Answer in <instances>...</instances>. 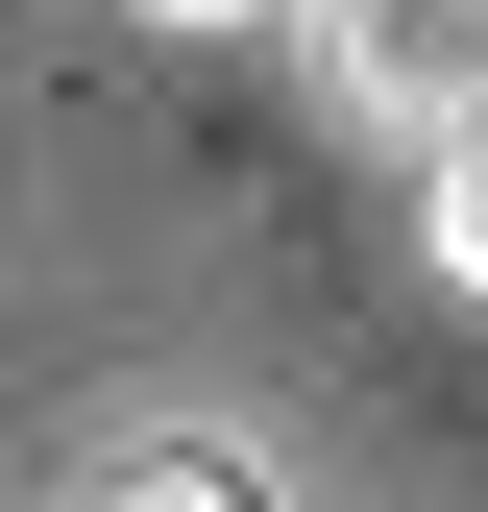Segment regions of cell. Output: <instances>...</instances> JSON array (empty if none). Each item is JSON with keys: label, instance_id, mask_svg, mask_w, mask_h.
<instances>
[{"label": "cell", "instance_id": "obj_3", "mask_svg": "<svg viewBox=\"0 0 488 512\" xmlns=\"http://www.w3.org/2000/svg\"><path fill=\"white\" fill-rule=\"evenodd\" d=\"M147 25H269V0H147Z\"/></svg>", "mask_w": 488, "mask_h": 512}, {"label": "cell", "instance_id": "obj_2", "mask_svg": "<svg viewBox=\"0 0 488 512\" xmlns=\"http://www.w3.org/2000/svg\"><path fill=\"white\" fill-rule=\"evenodd\" d=\"M415 244H440V293H488V98L415 122Z\"/></svg>", "mask_w": 488, "mask_h": 512}, {"label": "cell", "instance_id": "obj_1", "mask_svg": "<svg viewBox=\"0 0 488 512\" xmlns=\"http://www.w3.org/2000/svg\"><path fill=\"white\" fill-rule=\"evenodd\" d=\"M318 74L366 122H464L488 98V0H318Z\"/></svg>", "mask_w": 488, "mask_h": 512}]
</instances>
